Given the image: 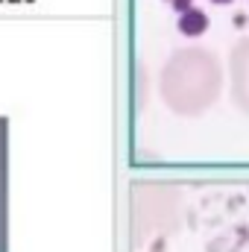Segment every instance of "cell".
Instances as JSON below:
<instances>
[{
  "instance_id": "cell-1",
  "label": "cell",
  "mask_w": 249,
  "mask_h": 252,
  "mask_svg": "<svg viewBox=\"0 0 249 252\" xmlns=\"http://www.w3.org/2000/svg\"><path fill=\"white\" fill-rule=\"evenodd\" d=\"M232 100L249 112V56L244 47L232 50Z\"/></svg>"
},
{
  "instance_id": "cell-2",
  "label": "cell",
  "mask_w": 249,
  "mask_h": 252,
  "mask_svg": "<svg viewBox=\"0 0 249 252\" xmlns=\"http://www.w3.org/2000/svg\"><path fill=\"white\" fill-rule=\"evenodd\" d=\"M208 27H211V21H208V12H202V9H190L185 15H179V32L187 35V38H199V35H205L208 32Z\"/></svg>"
},
{
  "instance_id": "cell-3",
  "label": "cell",
  "mask_w": 249,
  "mask_h": 252,
  "mask_svg": "<svg viewBox=\"0 0 249 252\" xmlns=\"http://www.w3.org/2000/svg\"><path fill=\"white\" fill-rule=\"evenodd\" d=\"M232 244H235L238 250L249 244V226H247V223H238V226L232 229Z\"/></svg>"
},
{
  "instance_id": "cell-4",
  "label": "cell",
  "mask_w": 249,
  "mask_h": 252,
  "mask_svg": "<svg viewBox=\"0 0 249 252\" xmlns=\"http://www.w3.org/2000/svg\"><path fill=\"white\" fill-rule=\"evenodd\" d=\"M232 250H235L232 238H214V241H208V247H205V252H232Z\"/></svg>"
},
{
  "instance_id": "cell-5",
  "label": "cell",
  "mask_w": 249,
  "mask_h": 252,
  "mask_svg": "<svg viewBox=\"0 0 249 252\" xmlns=\"http://www.w3.org/2000/svg\"><path fill=\"white\" fill-rule=\"evenodd\" d=\"M247 24H249V15L244 9H238V12L232 15V27H235V30H247Z\"/></svg>"
},
{
  "instance_id": "cell-6",
  "label": "cell",
  "mask_w": 249,
  "mask_h": 252,
  "mask_svg": "<svg viewBox=\"0 0 249 252\" xmlns=\"http://www.w3.org/2000/svg\"><path fill=\"white\" fill-rule=\"evenodd\" d=\"M173 9H176L179 15H185V12L193 9V0H173Z\"/></svg>"
},
{
  "instance_id": "cell-7",
  "label": "cell",
  "mask_w": 249,
  "mask_h": 252,
  "mask_svg": "<svg viewBox=\"0 0 249 252\" xmlns=\"http://www.w3.org/2000/svg\"><path fill=\"white\" fill-rule=\"evenodd\" d=\"M244 205V196H229V211H238Z\"/></svg>"
},
{
  "instance_id": "cell-8",
  "label": "cell",
  "mask_w": 249,
  "mask_h": 252,
  "mask_svg": "<svg viewBox=\"0 0 249 252\" xmlns=\"http://www.w3.org/2000/svg\"><path fill=\"white\" fill-rule=\"evenodd\" d=\"M211 3H217V6H229L232 0H211Z\"/></svg>"
},
{
  "instance_id": "cell-9",
  "label": "cell",
  "mask_w": 249,
  "mask_h": 252,
  "mask_svg": "<svg viewBox=\"0 0 249 252\" xmlns=\"http://www.w3.org/2000/svg\"><path fill=\"white\" fill-rule=\"evenodd\" d=\"M232 252H238V247H235V250H232Z\"/></svg>"
}]
</instances>
